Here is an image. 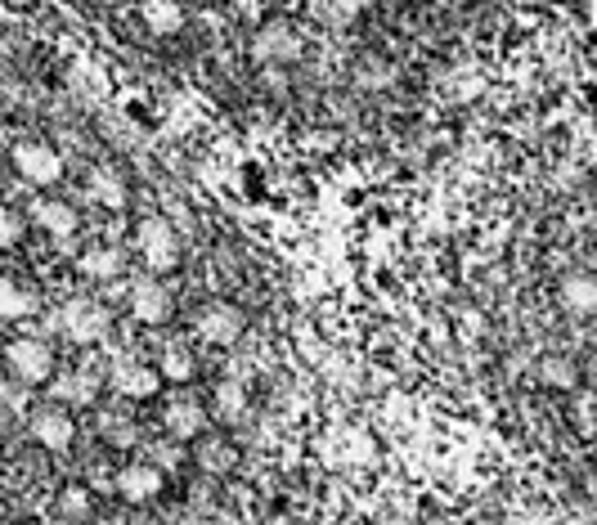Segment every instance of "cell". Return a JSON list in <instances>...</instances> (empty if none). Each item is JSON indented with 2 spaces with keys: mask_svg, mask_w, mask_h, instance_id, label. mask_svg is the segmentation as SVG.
Segmentation results:
<instances>
[{
  "mask_svg": "<svg viewBox=\"0 0 597 525\" xmlns=\"http://www.w3.org/2000/svg\"><path fill=\"white\" fill-rule=\"evenodd\" d=\"M135 252L154 274H167V270L180 265V238H176V229L162 216H148L135 229Z\"/></svg>",
  "mask_w": 597,
  "mask_h": 525,
  "instance_id": "6da1fadb",
  "label": "cell"
},
{
  "mask_svg": "<svg viewBox=\"0 0 597 525\" xmlns=\"http://www.w3.org/2000/svg\"><path fill=\"white\" fill-rule=\"evenodd\" d=\"M27 432H32V441L41 445V449H49V454H64L72 441H77V422H72V409L68 404H41V409H32L27 413Z\"/></svg>",
  "mask_w": 597,
  "mask_h": 525,
  "instance_id": "7a4b0ae2",
  "label": "cell"
},
{
  "mask_svg": "<svg viewBox=\"0 0 597 525\" xmlns=\"http://www.w3.org/2000/svg\"><path fill=\"white\" fill-rule=\"evenodd\" d=\"M5 368L23 381V387H41V381L55 377V351L41 338H14L5 346Z\"/></svg>",
  "mask_w": 597,
  "mask_h": 525,
  "instance_id": "3957f363",
  "label": "cell"
},
{
  "mask_svg": "<svg viewBox=\"0 0 597 525\" xmlns=\"http://www.w3.org/2000/svg\"><path fill=\"white\" fill-rule=\"evenodd\" d=\"M59 332H64L68 342H77V346H94V342L109 338V310L99 306V301H90V297H77V301L64 306Z\"/></svg>",
  "mask_w": 597,
  "mask_h": 525,
  "instance_id": "277c9868",
  "label": "cell"
},
{
  "mask_svg": "<svg viewBox=\"0 0 597 525\" xmlns=\"http://www.w3.org/2000/svg\"><path fill=\"white\" fill-rule=\"evenodd\" d=\"M10 162H14L19 180H23V184H36V189L59 184V175H64V158L49 149V145H36V139H23V145H14Z\"/></svg>",
  "mask_w": 597,
  "mask_h": 525,
  "instance_id": "5b68a950",
  "label": "cell"
},
{
  "mask_svg": "<svg viewBox=\"0 0 597 525\" xmlns=\"http://www.w3.org/2000/svg\"><path fill=\"white\" fill-rule=\"evenodd\" d=\"M193 332L207 346H234L243 338V315L234 306H225V301H207V306H198V315H193Z\"/></svg>",
  "mask_w": 597,
  "mask_h": 525,
  "instance_id": "8992f818",
  "label": "cell"
},
{
  "mask_svg": "<svg viewBox=\"0 0 597 525\" xmlns=\"http://www.w3.org/2000/svg\"><path fill=\"white\" fill-rule=\"evenodd\" d=\"M302 50H306V41H302V32H296L292 23H266L257 32V41H252L257 64H296V59H302Z\"/></svg>",
  "mask_w": 597,
  "mask_h": 525,
  "instance_id": "52a82bcc",
  "label": "cell"
},
{
  "mask_svg": "<svg viewBox=\"0 0 597 525\" xmlns=\"http://www.w3.org/2000/svg\"><path fill=\"white\" fill-rule=\"evenodd\" d=\"M162 467H154L148 458H139V463H126L122 471H117V494L126 499V503H154L158 494H162Z\"/></svg>",
  "mask_w": 597,
  "mask_h": 525,
  "instance_id": "ba28073f",
  "label": "cell"
},
{
  "mask_svg": "<svg viewBox=\"0 0 597 525\" xmlns=\"http://www.w3.org/2000/svg\"><path fill=\"white\" fill-rule=\"evenodd\" d=\"M109 381L122 400H154L162 391V373L148 368V364H117Z\"/></svg>",
  "mask_w": 597,
  "mask_h": 525,
  "instance_id": "9c48e42d",
  "label": "cell"
},
{
  "mask_svg": "<svg viewBox=\"0 0 597 525\" xmlns=\"http://www.w3.org/2000/svg\"><path fill=\"white\" fill-rule=\"evenodd\" d=\"M162 426H167V436H171V441H180V445H184V441H198V436L207 432V409L184 396V400L167 404Z\"/></svg>",
  "mask_w": 597,
  "mask_h": 525,
  "instance_id": "30bf717a",
  "label": "cell"
},
{
  "mask_svg": "<svg viewBox=\"0 0 597 525\" xmlns=\"http://www.w3.org/2000/svg\"><path fill=\"white\" fill-rule=\"evenodd\" d=\"M131 315L139 323H167L171 319V293L154 278H139L131 288Z\"/></svg>",
  "mask_w": 597,
  "mask_h": 525,
  "instance_id": "8fae6325",
  "label": "cell"
},
{
  "mask_svg": "<svg viewBox=\"0 0 597 525\" xmlns=\"http://www.w3.org/2000/svg\"><path fill=\"white\" fill-rule=\"evenodd\" d=\"M49 381H55V387H49V400H59V404H68V409H86V404H94V396H99V377L86 373V368L59 373V377H49Z\"/></svg>",
  "mask_w": 597,
  "mask_h": 525,
  "instance_id": "7c38bea8",
  "label": "cell"
},
{
  "mask_svg": "<svg viewBox=\"0 0 597 525\" xmlns=\"http://www.w3.org/2000/svg\"><path fill=\"white\" fill-rule=\"evenodd\" d=\"M32 220H36V225H41L49 238H59V243H68V238L77 233V212H72L68 203H59V198H45V203H36Z\"/></svg>",
  "mask_w": 597,
  "mask_h": 525,
  "instance_id": "4fadbf2b",
  "label": "cell"
},
{
  "mask_svg": "<svg viewBox=\"0 0 597 525\" xmlns=\"http://www.w3.org/2000/svg\"><path fill=\"white\" fill-rule=\"evenodd\" d=\"M562 306L571 310V315H579V319H588V315H597V278L593 274H571V278H562Z\"/></svg>",
  "mask_w": 597,
  "mask_h": 525,
  "instance_id": "5bb4252c",
  "label": "cell"
},
{
  "mask_svg": "<svg viewBox=\"0 0 597 525\" xmlns=\"http://www.w3.org/2000/svg\"><path fill=\"white\" fill-rule=\"evenodd\" d=\"M139 19L148 32H158V36H171L184 27V10H180V0H144L139 5Z\"/></svg>",
  "mask_w": 597,
  "mask_h": 525,
  "instance_id": "9a60e30c",
  "label": "cell"
},
{
  "mask_svg": "<svg viewBox=\"0 0 597 525\" xmlns=\"http://www.w3.org/2000/svg\"><path fill=\"white\" fill-rule=\"evenodd\" d=\"M364 10V0H311V19L319 27H346V23H356Z\"/></svg>",
  "mask_w": 597,
  "mask_h": 525,
  "instance_id": "2e32d148",
  "label": "cell"
},
{
  "mask_svg": "<svg viewBox=\"0 0 597 525\" xmlns=\"http://www.w3.org/2000/svg\"><path fill=\"white\" fill-rule=\"evenodd\" d=\"M81 274L86 278H94V283H109V278H117L122 274V252L117 248H90L86 256H81Z\"/></svg>",
  "mask_w": 597,
  "mask_h": 525,
  "instance_id": "e0dca14e",
  "label": "cell"
},
{
  "mask_svg": "<svg viewBox=\"0 0 597 525\" xmlns=\"http://www.w3.org/2000/svg\"><path fill=\"white\" fill-rule=\"evenodd\" d=\"M86 189H90V198H94L99 207H109V212L126 207V184H122V175H117V171H94Z\"/></svg>",
  "mask_w": 597,
  "mask_h": 525,
  "instance_id": "ac0fdd59",
  "label": "cell"
},
{
  "mask_svg": "<svg viewBox=\"0 0 597 525\" xmlns=\"http://www.w3.org/2000/svg\"><path fill=\"white\" fill-rule=\"evenodd\" d=\"M193 351L184 346V342H167L162 346V364H158V373H162V381H176V387H180V381H189L193 377Z\"/></svg>",
  "mask_w": 597,
  "mask_h": 525,
  "instance_id": "d6986e66",
  "label": "cell"
},
{
  "mask_svg": "<svg viewBox=\"0 0 597 525\" xmlns=\"http://www.w3.org/2000/svg\"><path fill=\"white\" fill-rule=\"evenodd\" d=\"M99 436H104L109 445H117V449H131L139 441V422H131L126 413H104L99 418Z\"/></svg>",
  "mask_w": 597,
  "mask_h": 525,
  "instance_id": "ffe728a7",
  "label": "cell"
},
{
  "mask_svg": "<svg viewBox=\"0 0 597 525\" xmlns=\"http://www.w3.org/2000/svg\"><path fill=\"white\" fill-rule=\"evenodd\" d=\"M36 310L32 293H23L14 278H0V319H27Z\"/></svg>",
  "mask_w": 597,
  "mask_h": 525,
  "instance_id": "44dd1931",
  "label": "cell"
},
{
  "mask_svg": "<svg viewBox=\"0 0 597 525\" xmlns=\"http://www.w3.org/2000/svg\"><path fill=\"white\" fill-rule=\"evenodd\" d=\"M216 413H221L225 422H238V418H247V387H238L234 377H225L221 387H216Z\"/></svg>",
  "mask_w": 597,
  "mask_h": 525,
  "instance_id": "7402d4cb",
  "label": "cell"
},
{
  "mask_svg": "<svg viewBox=\"0 0 597 525\" xmlns=\"http://www.w3.org/2000/svg\"><path fill=\"white\" fill-rule=\"evenodd\" d=\"M234 445H225V441H207L203 449H198V467L203 471H229L234 467Z\"/></svg>",
  "mask_w": 597,
  "mask_h": 525,
  "instance_id": "603a6c76",
  "label": "cell"
},
{
  "mask_svg": "<svg viewBox=\"0 0 597 525\" xmlns=\"http://www.w3.org/2000/svg\"><path fill=\"white\" fill-rule=\"evenodd\" d=\"M543 381H549V387H557V391H571L575 381H579V373H575V364L571 359H543Z\"/></svg>",
  "mask_w": 597,
  "mask_h": 525,
  "instance_id": "cb8c5ba5",
  "label": "cell"
},
{
  "mask_svg": "<svg viewBox=\"0 0 597 525\" xmlns=\"http://www.w3.org/2000/svg\"><path fill=\"white\" fill-rule=\"evenodd\" d=\"M148 463L154 467H162V471H180V463H184V449H180V441H158V445H148Z\"/></svg>",
  "mask_w": 597,
  "mask_h": 525,
  "instance_id": "d4e9b609",
  "label": "cell"
},
{
  "mask_svg": "<svg viewBox=\"0 0 597 525\" xmlns=\"http://www.w3.org/2000/svg\"><path fill=\"white\" fill-rule=\"evenodd\" d=\"M19 238H23V216H19V212H10V207H0V252L14 248Z\"/></svg>",
  "mask_w": 597,
  "mask_h": 525,
  "instance_id": "484cf974",
  "label": "cell"
},
{
  "mask_svg": "<svg viewBox=\"0 0 597 525\" xmlns=\"http://www.w3.org/2000/svg\"><path fill=\"white\" fill-rule=\"evenodd\" d=\"M59 512H64V516H72V521H81V516H90V494H86L81 486H72V490H64V499H59Z\"/></svg>",
  "mask_w": 597,
  "mask_h": 525,
  "instance_id": "4316f807",
  "label": "cell"
},
{
  "mask_svg": "<svg viewBox=\"0 0 597 525\" xmlns=\"http://www.w3.org/2000/svg\"><path fill=\"white\" fill-rule=\"evenodd\" d=\"M19 387H23V381H19L14 373H10V377H0V404H5L10 413L27 404V391H19Z\"/></svg>",
  "mask_w": 597,
  "mask_h": 525,
  "instance_id": "83f0119b",
  "label": "cell"
},
{
  "mask_svg": "<svg viewBox=\"0 0 597 525\" xmlns=\"http://www.w3.org/2000/svg\"><path fill=\"white\" fill-rule=\"evenodd\" d=\"M10 422H14V413H10L5 404H0V445H5V441H10Z\"/></svg>",
  "mask_w": 597,
  "mask_h": 525,
  "instance_id": "f1b7e54d",
  "label": "cell"
}]
</instances>
